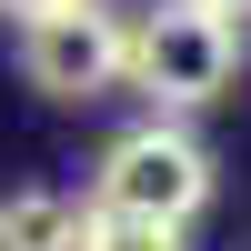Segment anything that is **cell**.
<instances>
[{"label":"cell","mask_w":251,"mask_h":251,"mask_svg":"<svg viewBox=\"0 0 251 251\" xmlns=\"http://www.w3.org/2000/svg\"><path fill=\"white\" fill-rule=\"evenodd\" d=\"M131 71V20L100 0H60V10L20 20V80L40 100H100Z\"/></svg>","instance_id":"3957f363"},{"label":"cell","mask_w":251,"mask_h":251,"mask_svg":"<svg viewBox=\"0 0 251 251\" xmlns=\"http://www.w3.org/2000/svg\"><path fill=\"white\" fill-rule=\"evenodd\" d=\"M80 251H191V241L151 231V221H80Z\"/></svg>","instance_id":"5b68a950"},{"label":"cell","mask_w":251,"mask_h":251,"mask_svg":"<svg viewBox=\"0 0 251 251\" xmlns=\"http://www.w3.org/2000/svg\"><path fill=\"white\" fill-rule=\"evenodd\" d=\"M191 10H221V20H241V10H251V0H191Z\"/></svg>","instance_id":"52a82bcc"},{"label":"cell","mask_w":251,"mask_h":251,"mask_svg":"<svg viewBox=\"0 0 251 251\" xmlns=\"http://www.w3.org/2000/svg\"><path fill=\"white\" fill-rule=\"evenodd\" d=\"M131 91H151L161 111H211L241 80V20L191 10V0H161V10L131 20Z\"/></svg>","instance_id":"7a4b0ae2"},{"label":"cell","mask_w":251,"mask_h":251,"mask_svg":"<svg viewBox=\"0 0 251 251\" xmlns=\"http://www.w3.org/2000/svg\"><path fill=\"white\" fill-rule=\"evenodd\" d=\"M91 221H151V231H191L201 211H211V151H201L191 131H181L171 111L141 121V131H121L111 151H100L91 171V201H80Z\"/></svg>","instance_id":"6da1fadb"},{"label":"cell","mask_w":251,"mask_h":251,"mask_svg":"<svg viewBox=\"0 0 251 251\" xmlns=\"http://www.w3.org/2000/svg\"><path fill=\"white\" fill-rule=\"evenodd\" d=\"M80 201L30 181V191H0V251H80Z\"/></svg>","instance_id":"277c9868"},{"label":"cell","mask_w":251,"mask_h":251,"mask_svg":"<svg viewBox=\"0 0 251 251\" xmlns=\"http://www.w3.org/2000/svg\"><path fill=\"white\" fill-rule=\"evenodd\" d=\"M0 10H10V20H40V10H60V0H0Z\"/></svg>","instance_id":"8992f818"}]
</instances>
